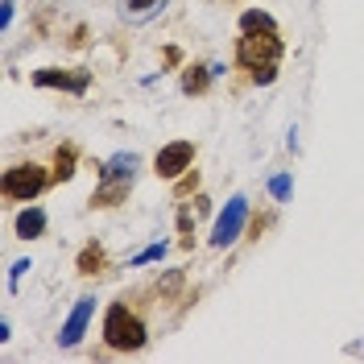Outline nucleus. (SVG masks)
<instances>
[{
    "label": "nucleus",
    "mask_w": 364,
    "mask_h": 364,
    "mask_svg": "<svg viewBox=\"0 0 364 364\" xmlns=\"http://www.w3.org/2000/svg\"><path fill=\"white\" fill-rule=\"evenodd\" d=\"M145 323L124 306V302H112L108 306V315H104V343L112 348V352H136V348H145Z\"/></svg>",
    "instance_id": "1"
},
{
    "label": "nucleus",
    "mask_w": 364,
    "mask_h": 364,
    "mask_svg": "<svg viewBox=\"0 0 364 364\" xmlns=\"http://www.w3.org/2000/svg\"><path fill=\"white\" fill-rule=\"evenodd\" d=\"M282 58V38L277 29H252L236 38V63L245 70H261V67H277Z\"/></svg>",
    "instance_id": "2"
},
{
    "label": "nucleus",
    "mask_w": 364,
    "mask_h": 364,
    "mask_svg": "<svg viewBox=\"0 0 364 364\" xmlns=\"http://www.w3.org/2000/svg\"><path fill=\"white\" fill-rule=\"evenodd\" d=\"M50 182L54 178L46 174L38 161H21V166H9V170H4V178H0V195L13 199V203H29V199L42 195Z\"/></svg>",
    "instance_id": "3"
},
{
    "label": "nucleus",
    "mask_w": 364,
    "mask_h": 364,
    "mask_svg": "<svg viewBox=\"0 0 364 364\" xmlns=\"http://www.w3.org/2000/svg\"><path fill=\"white\" fill-rule=\"evenodd\" d=\"M245 220H249V199H245V195H232V199H228V207L220 211L215 228H211V245H215V249H228L232 240H240Z\"/></svg>",
    "instance_id": "4"
},
{
    "label": "nucleus",
    "mask_w": 364,
    "mask_h": 364,
    "mask_svg": "<svg viewBox=\"0 0 364 364\" xmlns=\"http://www.w3.org/2000/svg\"><path fill=\"white\" fill-rule=\"evenodd\" d=\"M191 161H195V141H170L154 158V174L158 178H178L182 170H191Z\"/></svg>",
    "instance_id": "5"
},
{
    "label": "nucleus",
    "mask_w": 364,
    "mask_h": 364,
    "mask_svg": "<svg viewBox=\"0 0 364 364\" xmlns=\"http://www.w3.org/2000/svg\"><path fill=\"white\" fill-rule=\"evenodd\" d=\"M33 87H58V91H70V95H83L91 87V70L42 67V70H33Z\"/></svg>",
    "instance_id": "6"
},
{
    "label": "nucleus",
    "mask_w": 364,
    "mask_h": 364,
    "mask_svg": "<svg viewBox=\"0 0 364 364\" xmlns=\"http://www.w3.org/2000/svg\"><path fill=\"white\" fill-rule=\"evenodd\" d=\"M91 315H95V298H79L75 311L67 315V323H63V331H58V343H63V348H75V343L83 340Z\"/></svg>",
    "instance_id": "7"
},
{
    "label": "nucleus",
    "mask_w": 364,
    "mask_h": 364,
    "mask_svg": "<svg viewBox=\"0 0 364 364\" xmlns=\"http://www.w3.org/2000/svg\"><path fill=\"white\" fill-rule=\"evenodd\" d=\"M136 166H141L136 154H116V158H108L104 166H100V178H104V182H133Z\"/></svg>",
    "instance_id": "8"
},
{
    "label": "nucleus",
    "mask_w": 364,
    "mask_h": 364,
    "mask_svg": "<svg viewBox=\"0 0 364 364\" xmlns=\"http://www.w3.org/2000/svg\"><path fill=\"white\" fill-rule=\"evenodd\" d=\"M129 191H133V182H104L100 178V186L91 191V207H120L129 199Z\"/></svg>",
    "instance_id": "9"
},
{
    "label": "nucleus",
    "mask_w": 364,
    "mask_h": 364,
    "mask_svg": "<svg viewBox=\"0 0 364 364\" xmlns=\"http://www.w3.org/2000/svg\"><path fill=\"white\" fill-rule=\"evenodd\" d=\"M13 228H17V236H21V240H38V236L46 232V211H42V207H25Z\"/></svg>",
    "instance_id": "10"
},
{
    "label": "nucleus",
    "mask_w": 364,
    "mask_h": 364,
    "mask_svg": "<svg viewBox=\"0 0 364 364\" xmlns=\"http://www.w3.org/2000/svg\"><path fill=\"white\" fill-rule=\"evenodd\" d=\"M75 161H79L75 145H58V149H54V174H50V178H54V182L75 178Z\"/></svg>",
    "instance_id": "11"
},
{
    "label": "nucleus",
    "mask_w": 364,
    "mask_h": 364,
    "mask_svg": "<svg viewBox=\"0 0 364 364\" xmlns=\"http://www.w3.org/2000/svg\"><path fill=\"white\" fill-rule=\"evenodd\" d=\"M211 75H215L211 67H186L182 70V91H186V95H203V91L211 87Z\"/></svg>",
    "instance_id": "12"
},
{
    "label": "nucleus",
    "mask_w": 364,
    "mask_h": 364,
    "mask_svg": "<svg viewBox=\"0 0 364 364\" xmlns=\"http://www.w3.org/2000/svg\"><path fill=\"white\" fill-rule=\"evenodd\" d=\"M75 269L83 273V277H91V273H100V269H104V249H100V245H87V249L79 252Z\"/></svg>",
    "instance_id": "13"
},
{
    "label": "nucleus",
    "mask_w": 364,
    "mask_h": 364,
    "mask_svg": "<svg viewBox=\"0 0 364 364\" xmlns=\"http://www.w3.org/2000/svg\"><path fill=\"white\" fill-rule=\"evenodd\" d=\"M203 211H207V199H191V203L182 207L178 211V232L182 236H191V228H195V220H199Z\"/></svg>",
    "instance_id": "14"
},
{
    "label": "nucleus",
    "mask_w": 364,
    "mask_h": 364,
    "mask_svg": "<svg viewBox=\"0 0 364 364\" xmlns=\"http://www.w3.org/2000/svg\"><path fill=\"white\" fill-rule=\"evenodd\" d=\"M252 29H273V17L269 13H261V9L240 13V33H252Z\"/></svg>",
    "instance_id": "15"
},
{
    "label": "nucleus",
    "mask_w": 364,
    "mask_h": 364,
    "mask_svg": "<svg viewBox=\"0 0 364 364\" xmlns=\"http://www.w3.org/2000/svg\"><path fill=\"white\" fill-rule=\"evenodd\" d=\"M290 191H294L290 174H277V178H269V195H273V199H290Z\"/></svg>",
    "instance_id": "16"
},
{
    "label": "nucleus",
    "mask_w": 364,
    "mask_h": 364,
    "mask_svg": "<svg viewBox=\"0 0 364 364\" xmlns=\"http://www.w3.org/2000/svg\"><path fill=\"white\" fill-rule=\"evenodd\" d=\"M161 257H166V245H149L145 252L133 257V265H149V261H161Z\"/></svg>",
    "instance_id": "17"
},
{
    "label": "nucleus",
    "mask_w": 364,
    "mask_h": 364,
    "mask_svg": "<svg viewBox=\"0 0 364 364\" xmlns=\"http://www.w3.org/2000/svg\"><path fill=\"white\" fill-rule=\"evenodd\" d=\"M29 269H33L29 261H13V273H9V290H17V282H21V277H25Z\"/></svg>",
    "instance_id": "18"
},
{
    "label": "nucleus",
    "mask_w": 364,
    "mask_h": 364,
    "mask_svg": "<svg viewBox=\"0 0 364 364\" xmlns=\"http://www.w3.org/2000/svg\"><path fill=\"white\" fill-rule=\"evenodd\" d=\"M195 186H199V174H186V178H182L178 186H174V191H178V195H191Z\"/></svg>",
    "instance_id": "19"
},
{
    "label": "nucleus",
    "mask_w": 364,
    "mask_h": 364,
    "mask_svg": "<svg viewBox=\"0 0 364 364\" xmlns=\"http://www.w3.org/2000/svg\"><path fill=\"white\" fill-rule=\"evenodd\" d=\"M129 4H133V9H149V4H154V0H129Z\"/></svg>",
    "instance_id": "20"
}]
</instances>
